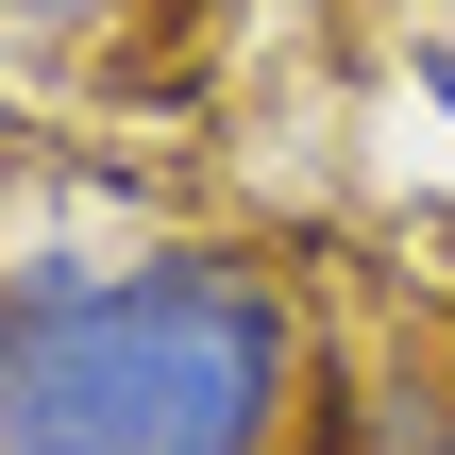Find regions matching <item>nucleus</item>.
I'll use <instances>...</instances> for the list:
<instances>
[{
	"label": "nucleus",
	"mask_w": 455,
	"mask_h": 455,
	"mask_svg": "<svg viewBox=\"0 0 455 455\" xmlns=\"http://www.w3.org/2000/svg\"><path fill=\"white\" fill-rule=\"evenodd\" d=\"M101 17H135V0H0V34H101Z\"/></svg>",
	"instance_id": "2"
},
{
	"label": "nucleus",
	"mask_w": 455,
	"mask_h": 455,
	"mask_svg": "<svg viewBox=\"0 0 455 455\" xmlns=\"http://www.w3.org/2000/svg\"><path fill=\"white\" fill-rule=\"evenodd\" d=\"M321 321L270 253H17L0 270V455H304Z\"/></svg>",
	"instance_id": "1"
},
{
	"label": "nucleus",
	"mask_w": 455,
	"mask_h": 455,
	"mask_svg": "<svg viewBox=\"0 0 455 455\" xmlns=\"http://www.w3.org/2000/svg\"><path fill=\"white\" fill-rule=\"evenodd\" d=\"M405 455H455V422H439V439H405Z\"/></svg>",
	"instance_id": "4"
},
{
	"label": "nucleus",
	"mask_w": 455,
	"mask_h": 455,
	"mask_svg": "<svg viewBox=\"0 0 455 455\" xmlns=\"http://www.w3.org/2000/svg\"><path fill=\"white\" fill-rule=\"evenodd\" d=\"M422 101H439V118H455V34H439V51H422Z\"/></svg>",
	"instance_id": "3"
}]
</instances>
